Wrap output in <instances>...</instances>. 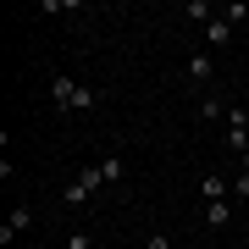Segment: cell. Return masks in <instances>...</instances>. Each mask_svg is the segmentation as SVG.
Wrapping results in <instances>:
<instances>
[{
  "mask_svg": "<svg viewBox=\"0 0 249 249\" xmlns=\"http://www.w3.org/2000/svg\"><path fill=\"white\" fill-rule=\"evenodd\" d=\"M50 100H55V111H89V106H100V94L89 89V83H78L72 72H55L50 78Z\"/></svg>",
  "mask_w": 249,
  "mask_h": 249,
  "instance_id": "6da1fadb",
  "label": "cell"
},
{
  "mask_svg": "<svg viewBox=\"0 0 249 249\" xmlns=\"http://www.w3.org/2000/svg\"><path fill=\"white\" fill-rule=\"evenodd\" d=\"M94 166H100V183H106V188H122V183H127V160L116 155V150H111V155H100Z\"/></svg>",
  "mask_w": 249,
  "mask_h": 249,
  "instance_id": "7a4b0ae2",
  "label": "cell"
},
{
  "mask_svg": "<svg viewBox=\"0 0 249 249\" xmlns=\"http://www.w3.org/2000/svg\"><path fill=\"white\" fill-rule=\"evenodd\" d=\"M232 194V178H227V172H205V178H199V199L205 205H216V199H227Z\"/></svg>",
  "mask_w": 249,
  "mask_h": 249,
  "instance_id": "3957f363",
  "label": "cell"
},
{
  "mask_svg": "<svg viewBox=\"0 0 249 249\" xmlns=\"http://www.w3.org/2000/svg\"><path fill=\"white\" fill-rule=\"evenodd\" d=\"M28 227H34V205H17L6 222H0V244H11V238H17V232H28Z\"/></svg>",
  "mask_w": 249,
  "mask_h": 249,
  "instance_id": "277c9868",
  "label": "cell"
},
{
  "mask_svg": "<svg viewBox=\"0 0 249 249\" xmlns=\"http://www.w3.org/2000/svg\"><path fill=\"white\" fill-rule=\"evenodd\" d=\"M227 111H232V100H222V94H199V116H205V122H227Z\"/></svg>",
  "mask_w": 249,
  "mask_h": 249,
  "instance_id": "5b68a950",
  "label": "cell"
},
{
  "mask_svg": "<svg viewBox=\"0 0 249 249\" xmlns=\"http://www.w3.org/2000/svg\"><path fill=\"white\" fill-rule=\"evenodd\" d=\"M211 72H216L211 50H194V55H188V83H211Z\"/></svg>",
  "mask_w": 249,
  "mask_h": 249,
  "instance_id": "8992f818",
  "label": "cell"
},
{
  "mask_svg": "<svg viewBox=\"0 0 249 249\" xmlns=\"http://www.w3.org/2000/svg\"><path fill=\"white\" fill-rule=\"evenodd\" d=\"M89 199H94V188L83 183V178H72V183L61 188V205H72V211H83V205H89Z\"/></svg>",
  "mask_w": 249,
  "mask_h": 249,
  "instance_id": "52a82bcc",
  "label": "cell"
},
{
  "mask_svg": "<svg viewBox=\"0 0 249 249\" xmlns=\"http://www.w3.org/2000/svg\"><path fill=\"white\" fill-rule=\"evenodd\" d=\"M205 39H211V45H227L232 39V17H211L205 22Z\"/></svg>",
  "mask_w": 249,
  "mask_h": 249,
  "instance_id": "ba28073f",
  "label": "cell"
},
{
  "mask_svg": "<svg viewBox=\"0 0 249 249\" xmlns=\"http://www.w3.org/2000/svg\"><path fill=\"white\" fill-rule=\"evenodd\" d=\"M227 222H232V205H227V199L205 205V227H227Z\"/></svg>",
  "mask_w": 249,
  "mask_h": 249,
  "instance_id": "9c48e42d",
  "label": "cell"
},
{
  "mask_svg": "<svg viewBox=\"0 0 249 249\" xmlns=\"http://www.w3.org/2000/svg\"><path fill=\"white\" fill-rule=\"evenodd\" d=\"M188 17H194V22H211V0H188Z\"/></svg>",
  "mask_w": 249,
  "mask_h": 249,
  "instance_id": "30bf717a",
  "label": "cell"
},
{
  "mask_svg": "<svg viewBox=\"0 0 249 249\" xmlns=\"http://www.w3.org/2000/svg\"><path fill=\"white\" fill-rule=\"evenodd\" d=\"M67 249H94V238H89V232L78 227V232H67Z\"/></svg>",
  "mask_w": 249,
  "mask_h": 249,
  "instance_id": "8fae6325",
  "label": "cell"
},
{
  "mask_svg": "<svg viewBox=\"0 0 249 249\" xmlns=\"http://www.w3.org/2000/svg\"><path fill=\"white\" fill-rule=\"evenodd\" d=\"M232 199H249V172L238 166V178H232Z\"/></svg>",
  "mask_w": 249,
  "mask_h": 249,
  "instance_id": "7c38bea8",
  "label": "cell"
},
{
  "mask_svg": "<svg viewBox=\"0 0 249 249\" xmlns=\"http://www.w3.org/2000/svg\"><path fill=\"white\" fill-rule=\"evenodd\" d=\"M144 249H172V238H166V232H150V238H144Z\"/></svg>",
  "mask_w": 249,
  "mask_h": 249,
  "instance_id": "4fadbf2b",
  "label": "cell"
},
{
  "mask_svg": "<svg viewBox=\"0 0 249 249\" xmlns=\"http://www.w3.org/2000/svg\"><path fill=\"white\" fill-rule=\"evenodd\" d=\"M238 160H244V172H249V150H244V155H238Z\"/></svg>",
  "mask_w": 249,
  "mask_h": 249,
  "instance_id": "5bb4252c",
  "label": "cell"
},
{
  "mask_svg": "<svg viewBox=\"0 0 249 249\" xmlns=\"http://www.w3.org/2000/svg\"><path fill=\"white\" fill-rule=\"evenodd\" d=\"M238 106H244V111H249V94H244V100H238Z\"/></svg>",
  "mask_w": 249,
  "mask_h": 249,
  "instance_id": "9a60e30c",
  "label": "cell"
}]
</instances>
